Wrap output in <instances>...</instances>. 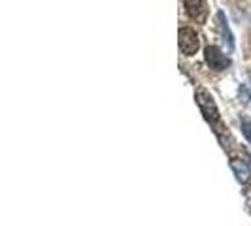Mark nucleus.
<instances>
[{
	"instance_id": "obj_1",
	"label": "nucleus",
	"mask_w": 251,
	"mask_h": 226,
	"mask_svg": "<svg viewBox=\"0 0 251 226\" xmlns=\"http://www.w3.org/2000/svg\"><path fill=\"white\" fill-rule=\"evenodd\" d=\"M195 98H197V104H199V108H201L204 119H206L210 125H217V121H219V110H217V106H215L212 94H210L206 89H197Z\"/></svg>"
},
{
	"instance_id": "obj_2",
	"label": "nucleus",
	"mask_w": 251,
	"mask_h": 226,
	"mask_svg": "<svg viewBox=\"0 0 251 226\" xmlns=\"http://www.w3.org/2000/svg\"><path fill=\"white\" fill-rule=\"evenodd\" d=\"M177 42H179V49L183 51V55H195L199 47H201V42H199V34H197V30L195 28H191V26H183V28H179V32H177Z\"/></svg>"
},
{
	"instance_id": "obj_3",
	"label": "nucleus",
	"mask_w": 251,
	"mask_h": 226,
	"mask_svg": "<svg viewBox=\"0 0 251 226\" xmlns=\"http://www.w3.org/2000/svg\"><path fill=\"white\" fill-rule=\"evenodd\" d=\"M204 59H206L208 66H210L212 70H217V72L226 70V68L230 66V59H228L217 45H206V49H204Z\"/></svg>"
},
{
	"instance_id": "obj_4",
	"label": "nucleus",
	"mask_w": 251,
	"mask_h": 226,
	"mask_svg": "<svg viewBox=\"0 0 251 226\" xmlns=\"http://www.w3.org/2000/svg\"><path fill=\"white\" fill-rule=\"evenodd\" d=\"M185 12H187V15L193 21H197V23H206L210 8H208L206 0H185Z\"/></svg>"
},
{
	"instance_id": "obj_5",
	"label": "nucleus",
	"mask_w": 251,
	"mask_h": 226,
	"mask_svg": "<svg viewBox=\"0 0 251 226\" xmlns=\"http://www.w3.org/2000/svg\"><path fill=\"white\" fill-rule=\"evenodd\" d=\"M230 168H232V172L236 174V179H238L240 183H248V181H250L251 170L246 160H242V158H232V160H230Z\"/></svg>"
},
{
	"instance_id": "obj_6",
	"label": "nucleus",
	"mask_w": 251,
	"mask_h": 226,
	"mask_svg": "<svg viewBox=\"0 0 251 226\" xmlns=\"http://www.w3.org/2000/svg\"><path fill=\"white\" fill-rule=\"evenodd\" d=\"M217 26H219V30H221V34H223V40H225L228 51H232V47H234V40H232L230 28H228V25H226V17L223 12H217Z\"/></svg>"
},
{
	"instance_id": "obj_7",
	"label": "nucleus",
	"mask_w": 251,
	"mask_h": 226,
	"mask_svg": "<svg viewBox=\"0 0 251 226\" xmlns=\"http://www.w3.org/2000/svg\"><path fill=\"white\" fill-rule=\"evenodd\" d=\"M240 126H242V134H244L246 139L251 143V119L250 117H242V119H240Z\"/></svg>"
},
{
	"instance_id": "obj_8",
	"label": "nucleus",
	"mask_w": 251,
	"mask_h": 226,
	"mask_svg": "<svg viewBox=\"0 0 251 226\" xmlns=\"http://www.w3.org/2000/svg\"><path fill=\"white\" fill-rule=\"evenodd\" d=\"M240 100H242V104H248L250 102V90L246 87H240Z\"/></svg>"
},
{
	"instance_id": "obj_9",
	"label": "nucleus",
	"mask_w": 251,
	"mask_h": 226,
	"mask_svg": "<svg viewBox=\"0 0 251 226\" xmlns=\"http://www.w3.org/2000/svg\"><path fill=\"white\" fill-rule=\"evenodd\" d=\"M248 75H250V83H251V72H250V74H248Z\"/></svg>"
}]
</instances>
